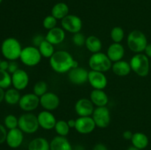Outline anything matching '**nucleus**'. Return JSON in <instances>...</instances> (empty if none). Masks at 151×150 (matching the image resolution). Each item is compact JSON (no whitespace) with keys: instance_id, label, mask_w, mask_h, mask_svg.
<instances>
[{"instance_id":"obj_38","label":"nucleus","mask_w":151,"mask_h":150,"mask_svg":"<svg viewBox=\"0 0 151 150\" xmlns=\"http://www.w3.org/2000/svg\"><path fill=\"white\" fill-rule=\"evenodd\" d=\"M18 69H19V65H18L17 62H16V60H11V61L9 62L8 69H7V71L9 73L13 74Z\"/></svg>"},{"instance_id":"obj_32","label":"nucleus","mask_w":151,"mask_h":150,"mask_svg":"<svg viewBox=\"0 0 151 150\" xmlns=\"http://www.w3.org/2000/svg\"><path fill=\"white\" fill-rule=\"evenodd\" d=\"M125 36V32L120 26H114L111 31V38L114 43H121Z\"/></svg>"},{"instance_id":"obj_36","label":"nucleus","mask_w":151,"mask_h":150,"mask_svg":"<svg viewBox=\"0 0 151 150\" xmlns=\"http://www.w3.org/2000/svg\"><path fill=\"white\" fill-rule=\"evenodd\" d=\"M86 40V38H85V36L80 32L75 33L72 36V42L76 46L78 47L85 45Z\"/></svg>"},{"instance_id":"obj_3","label":"nucleus","mask_w":151,"mask_h":150,"mask_svg":"<svg viewBox=\"0 0 151 150\" xmlns=\"http://www.w3.org/2000/svg\"><path fill=\"white\" fill-rule=\"evenodd\" d=\"M131 71L138 76L144 77L148 75L150 69V63L149 58L142 53H137L131 57L129 62Z\"/></svg>"},{"instance_id":"obj_41","label":"nucleus","mask_w":151,"mask_h":150,"mask_svg":"<svg viewBox=\"0 0 151 150\" xmlns=\"http://www.w3.org/2000/svg\"><path fill=\"white\" fill-rule=\"evenodd\" d=\"M133 135H134V133H133L131 131L126 130L122 133V137H123L125 140H131Z\"/></svg>"},{"instance_id":"obj_44","label":"nucleus","mask_w":151,"mask_h":150,"mask_svg":"<svg viewBox=\"0 0 151 150\" xmlns=\"http://www.w3.org/2000/svg\"><path fill=\"white\" fill-rule=\"evenodd\" d=\"M67 123L68 124H69V127L75 128V124H76V120H74V119H69V121H67Z\"/></svg>"},{"instance_id":"obj_12","label":"nucleus","mask_w":151,"mask_h":150,"mask_svg":"<svg viewBox=\"0 0 151 150\" xmlns=\"http://www.w3.org/2000/svg\"><path fill=\"white\" fill-rule=\"evenodd\" d=\"M88 82L94 89L103 90L107 86L108 79L103 72L91 70L88 71Z\"/></svg>"},{"instance_id":"obj_34","label":"nucleus","mask_w":151,"mask_h":150,"mask_svg":"<svg viewBox=\"0 0 151 150\" xmlns=\"http://www.w3.org/2000/svg\"><path fill=\"white\" fill-rule=\"evenodd\" d=\"M47 92V84L44 81H38L33 86V94L38 97L42 96Z\"/></svg>"},{"instance_id":"obj_29","label":"nucleus","mask_w":151,"mask_h":150,"mask_svg":"<svg viewBox=\"0 0 151 150\" xmlns=\"http://www.w3.org/2000/svg\"><path fill=\"white\" fill-rule=\"evenodd\" d=\"M38 49L39 50L40 53H41V56L46 57V58H50L53 55V54L55 52L54 45L49 42V41H47L46 39L40 44Z\"/></svg>"},{"instance_id":"obj_14","label":"nucleus","mask_w":151,"mask_h":150,"mask_svg":"<svg viewBox=\"0 0 151 150\" xmlns=\"http://www.w3.org/2000/svg\"><path fill=\"white\" fill-rule=\"evenodd\" d=\"M94 104L90 99L86 98L80 99L77 101L75 105V113L80 116H91L94 110Z\"/></svg>"},{"instance_id":"obj_30","label":"nucleus","mask_w":151,"mask_h":150,"mask_svg":"<svg viewBox=\"0 0 151 150\" xmlns=\"http://www.w3.org/2000/svg\"><path fill=\"white\" fill-rule=\"evenodd\" d=\"M54 129L58 135H60V136L66 137L69 134L71 128L69 127L66 121L59 120L56 122Z\"/></svg>"},{"instance_id":"obj_4","label":"nucleus","mask_w":151,"mask_h":150,"mask_svg":"<svg viewBox=\"0 0 151 150\" xmlns=\"http://www.w3.org/2000/svg\"><path fill=\"white\" fill-rule=\"evenodd\" d=\"M146 35L139 30H133L127 38V45L131 51L136 53H142L147 45Z\"/></svg>"},{"instance_id":"obj_24","label":"nucleus","mask_w":151,"mask_h":150,"mask_svg":"<svg viewBox=\"0 0 151 150\" xmlns=\"http://www.w3.org/2000/svg\"><path fill=\"white\" fill-rule=\"evenodd\" d=\"M69 7L64 2H58L55 4L52 8L51 15L57 20H62L69 15Z\"/></svg>"},{"instance_id":"obj_7","label":"nucleus","mask_w":151,"mask_h":150,"mask_svg":"<svg viewBox=\"0 0 151 150\" xmlns=\"http://www.w3.org/2000/svg\"><path fill=\"white\" fill-rule=\"evenodd\" d=\"M41 53L37 47L29 46L22 49L19 59L27 66L32 67L37 66L41 60Z\"/></svg>"},{"instance_id":"obj_21","label":"nucleus","mask_w":151,"mask_h":150,"mask_svg":"<svg viewBox=\"0 0 151 150\" xmlns=\"http://www.w3.org/2000/svg\"><path fill=\"white\" fill-rule=\"evenodd\" d=\"M90 100L97 107H105L109 102V96L103 90L94 89L90 94Z\"/></svg>"},{"instance_id":"obj_8","label":"nucleus","mask_w":151,"mask_h":150,"mask_svg":"<svg viewBox=\"0 0 151 150\" xmlns=\"http://www.w3.org/2000/svg\"><path fill=\"white\" fill-rule=\"evenodd\" d=\"M91 117L97 127L106 128L111 122L110 111L106 106L97 107V108L94 109Z\"/></svg>"},{"instance_id":"obj_45","label":"nucleus","mask_w":151,"mask_h":150,"mask_svg":"<svg viewBox=\"0 0 151 150\" xmlns=\"http://www.w3.org/2000/svg\"><path fill=\"white\" fill-rule=\"evenodd\" d=\"M4 94H5V92H4V89L0 88V103H1L3 100H4Z\"/></svg>"},{"instance_id":"obj_28","label":"nucleus","mask_w":151,"mask_h":150,"mask_svg":"<svg viewBox=\"0 0 151 150\" xmlns=\"http://www.w3.org/2000/svg\"><path fill=\"white\" fill-rule=\"evenodd\" d=\"M22 96L20 95L19 90L16 88H9L7 91H5L4 94V101L7 104L10 105L19 104Z\"/></svg>"},{"instance_id":"obj_37","label":"nucleus","mask_w":151,"mask_h":150,"mask_svg":"<svg viewBox=\"0 0 151 150\" xmlns=\"http://www.w3.org/2000/svg\"><path fill=\"white\" fill-rule=\"evenodd\" d=\"M7 129H6V127L0 124V144L5 142L6 138H7Z\"/></svg>"},{"instance_id":"obj_31","label":"nucleus","mask_w":151,"mask_h":150,"mask_svg":"<svg viewBox=\"0 0 151 150\" xmlns=\"http://www.w3.org/2000/svg\"><path fill=\"white\" fill-rule=\"evenodd\" d=\"M12 85V77L7 71L0 69V88L3 89L8 88Z\"/></svg>"},{"instance_id":"obj_40","label":"nucleus","mask_w":151,"mask_h":150,"mask_svg":"<svg viewBox=\"0 0 151 150\" xmlns=\"http://www.w3.org/2000/svg\"><path fill=\"white\" fill-rule=\"evenodd\" d=\"M92 150H109L108 149L107 146H106L105 144H101V143H99V144H97L94 146Z\"/></svg>"},{"instance_id":"obj_25","label":"nucleus","mask_w":151,"mask_h":150,"mask_svg":"<svg viewBox=\"0 0 151 150\" xmlns=\"http://www.w3.org/2000/svg\"><path fill=\"white\" fill-rule=\"evenodd\" d=\"M131 141L132 146L137 147L140 150L145 149L149 144V140L147 135L143 132H139L134 133Z\"/></svg>"},{"instance_id":"obj_9","label":"nucleus","mask_w":151,"mask_h":150,"mask_svg":"<svg viewBox=\"0 0 151 150\" xmlns=\"http://www.w3.org/2000/svg\"><path fill=\"white\" fill-rule=\"evenodd\" d=\"M61 26L64 30L75 34L81 32L83 26V22L81 18L78 16L69 14L61 20Z\"/></svg>"},{"instance_id":"obj_19","label":"nucleus","mask_w":151,"mask_h":150,"mask_svg":"<svg viewBox=\"0 0 151 150\" xmlns=\"http://www.w3.org/2000/svg\"><path fill=\"white\" fill-rule=\"evenodd\" d=\"M106 54L113 63L119 61L125 55V48L120 43H113L108 48Z\"/></svg>"},{"instance_id":"obj_17","label":"nucleus","mask_w":151,"mask_h":150,"mask_svg":"<svg viewBox=\"0 0 151 150\" xmlns=\"http://www.w3.org/2000/svg\"><path fill=\"white\" fill-rule=\"evenodd\" d=\"M39 126L46 130H50L55 128L57 122L54 115L49 110H43L37 116Z\"/></svg>"},{"instance_id":"obj_10","label":"nucleus","mask_w":151,"mask_h":150,"mask_svg":"<svg viewBox=\"0 0 151 150\" xmlns=\"http://www.w3.org/2000/svg\"><path fill=\"white\" fill-rule=\"evenodd\" d=\"M39 104L40 97L33 93H29L22 96L19 102L20 108L25 112H31L35 110Z\"/></svg>"},{"instance_id":"obj_18","label":"nucleus","mask_w":151,"mask_h":150,"mask_svg":"<svg viewBox=\"0 0 151 150\" xmlns=\"http://www.w3.org/2000/svg\"><path fill=\"white\" fill-rule=\"evenodd\" d=\"M24 132L19 127L10 129L7 132L6 143L9 147L16 149L20 146L24 141Z\"/></svg>"},{"instance_id":"obj_35","label":"nucleus","mask_w":151,"mask_h":150,"mask_svg":"<svg viewBox=\"0 0 151 150\" xmlns=\"http://www.w3.org/2000/svg\"><path fill=\"white\" fill-rule=\"evenodd\" d=\"M57 21V19L52 15L47 16V17L44 18V21H43V26H44V29H47V30H50V29L56 27Z\"/></svg>"},{"instance_id":"obj_6","label":"nucleus","mask_w":151,"mask_h":150,"mask_svg":"<svg viewBox=\"0 0 151 150\" xmlns=\"http://www.w3.org/2000/svg\"><path fill=\"white\" fill-rule=\"evenodd\" d=\"M18 127L24 133H35L39 128V124H38L37 116L31 113H26L21 115L19 118Z\"/></svg>"},{"instance_id":"obj_13","label":"nucleus","mask_w":151,"mask_h":150,"mask_svg":"<svg viewBox=\"0 0 151 150\" xmlns=\"http://www.w3.org/2000/svg\"><path fill=\"white\" fill-rule=\"evenodd\" d=\"M88 71L83 67H75L68 72V78L75 85H83L88 81Z\"/></svg>"},{"instance_id":"obj_16","label":"nucleus","mask_w":151,"mask_h":150,"mask_svg":"<svg viewBox=\"0 0 151 150\" xmlns=\"http://www.w3.org/2000/svg\"><path fill=\"white\" fill-rule=\"evenodd\" d=\"M12 85L19 91L25 89L29 84V75L23 69H19L11 75Z\"/></svg>"},{"instance_id":"obj_46","label":"nucleus","mask_w":151,"mask_h":150,"mask_svg":"<svg viewBox=\"0 0 151 150\" xmlns=\"http://www.w3.org/2000/svg\"><path fill=\"white\" fill-rule=\"evenodd\" d=\"M127 150H140V149H137V147L134 146H131L128 147V148L127 149Z\"/></svg>"},{"instance_id":"obj_42","label":"nucleus","mask_w":151,"mask_h":150,"mask_svg":"<svg viewBox=\"0 0 151 150\" xmlns=\"http://www.w3.org/2000/svg\"><path fill=\"white\" fill-rule=\"evenodd\" d=\"M9 66V62L7 60H1V64H0V69L4 71H7Z\"/></svg>"},{"instance_id":"obj_23","label":"nucleus","mask_w":151,"mask_h":150,"mask_svg":"<svg viewBox=\"0 0 151 150\" xmlns=\"http://www.w3.org/2000/svg\"><path fill=\"white\" fill-rule=\"evenodd\" d=\"M111 69L114 74L119 76H128L131 71L130 63L125 60H122L114 62L112 64Z\"/></svg>"},{"instance_id":"obj_5","label":"nucleus","mask_w":151,"mask_h":150,"mask_svg":"<svg viewBox=\"0 0 151 150\" xmlns=\"http://www.w3.org/2000/svg\"><path fill=\"white\" fill-rule=\"evenodd\" d=\"M112 62L107 56L103 52H97L91 54L88 60V66L93 71L100 72H106L111 69Z\"/></svg>"},{"instance_id":"obj_20","label":"nucleus","mask_w":151,"mask_h":150,"mask_svg":"<svg viewBox=\"0 0 151 150\" xmlns=\"http://www.w3.org/2000/svg\"><path fill=\"white\" fill-rule=\"evenodd\" d=\"M65 38H66L65 30L62 27L60 28L58 26L48 30V32L45 36V39L53 45L61 44L64 41Z\"/></svg>"},{"instance_id":"obj_11","label":"nucleus","mask_w":151,"mask_h":150,"mask_svg":"<svg viewBox=\"0 0 151 150\" xmlns=\"http://www.w3.org/2000/svg\"><path fill=\"white\" fill-rule=\"evenodd\" d=\"M96 124L91 116H83L76 119L75 129L81 134H89L94 130Z\"/></svg>"},{"instance_id":"obj_1","label":"nucleus","mask_w":151,"mask_h":150,"mask_svg":"<svg viewBox=\"0 0 151 150\" xmlns=\"http://www.w3.org/2000/svg\"><path fill=\"white\" fill-rule=\"evenodd\" d=\"M50 65L53 71L59 74L67 73L72 69L78 67V63L70 53L66 51H57L50 58Z\"/></svg>"},{"instance_id":"obj_2","label":"nucleus","mask_w":151,"mask_h":150,"mask_svg":"<svg viewBox=\"0 0 151 150\" xmlns=\"http://www.w3.org/2000/svg\"><path fill=\"white\" fill-rule=\"evenodd\" d=\"M22 47L20 42L15 38H8L4 40L1 46L2 55L7 60H16L20 57Z\"/></svg>"},{"instance_id":"obj_27","label":"nucleus","mask_w":151,"mask_h":150,"mask_svg":"<svg viewBox=\"0 0 151 150\" xmlns=\"http://www.w3.org/2000/svg\"><path fill=\"white\" fill-rule=\"evenodd\" d=\"M85 46L87 49L91 51L92 54L100 52L103 47V44L100 38L94 35H91L86 38Z\"/></svg>"},{"instance_id":"obj_22","label":"nucleus","mask_w":151,"mask_h":150,"mask_svg":"<svg viewBox=\"0 0 151 150\" xmlns=\"http://www.w3.org/2000/svg\"><path fill=\"white\" fill-rule=\"evenodd\" d=\"M50 150H73L69 140L63 136L58 135L50 142Z\"/></svg>"},{"instance_id":"obj_48","label":"nucleus","mask_w":151,"mask_h":150,"mask_svg":"<svg viewBox=\"0 0 151 150\" xmlns=\"http://www.w3.org/2000/svg\"><path fill=\"white\" fill-rule=\"evenodd\" d=\"M1 60H0V64H1Z\"/></svg>"},{"instance_id":"obj_49","label":"nucleus","mask_w":151,"mask_h":150,"mask_svg":"<svg viewBox=\"0 0 151 150\" xmlns=\"http://www.w3.org/2000/svg\"><path fill=\"white\" fill-rule=\"evenodd\" d=\"M150 69H151V62H150Z\"/></svg>"},{"instance_id":"obj_47","label":"nucleus","mask_w":151,"mask_h":150,"mask_svg":"<svg viewBox=\"0 0 151 150\" xmlns=\"http://www.w3.org/2000/svg\"><path fill=\"white\" fill-rule=\"evenodd\" d=\"M2 1V0H0V4H1V2Z\"/></svg>"},{"instance_id":"obj_33","label":"nucleus","mask_w":151,"mask_h":150,"mask_svg":"<svg viewBox=\"0 0 151 150\" xmlns=\"http://www.w3.org/2000/svg\"><path fill=\"white\" fill-rule=\"evenodd\" d=\"M4 123L5 127L9 130L16 129V128H18V126H19V119H17L14 115L9 114L4 118Z\"/></svg>"},{"instance_id":"obj_15","label":"nucleus","mask_w":151,"mask_h":150,"mask_svg":"<svg viewBox=\"0 0 151 150\" xmlns=\"http://www.w3.org/2000/svg\"><path fill=\"white\" fill-rule=\"evenodd\" d=\"M40 104L44 110L52 111L58 107L60 99L55 93L47 92L40 97Z\"/></svg>"},{"instance_id":"obj_26","label":"nucleus","mask_w":151,"mask_h":150,"mask_svg":"<svg viewBox=\"0 0 151 150\" xmlns=\"http://www.w3.org/2000/svg\"><path fill=\"white\" fill-rule=\"evenodd\" d=\"M28 150H50V142L42 137L35 138L29 143Z\"/></svg>"},{"instance_id":"obj_39","label":"nucleus","mask_w":151,"mask_h":150,"mask_svg":"<svg viewBox=\"0 0 151 150\" xmlns=\"http://www.w3.org/2000/svg\"><path fill=\"white\" fill-rule=\"evenodd\" d=\"M44 40H45V38H44L43 35H37L32 38V44H33L34 46L38 48V47L40 46V44H41Z\"/></svg>"},{"instance_id":"obj_43","label":"nucleus","mask_w":151,"mask_h":150,"mask_svg":"<svg viewBox=\"0 0 151 150\" xmlns=\"http://www.w3.org/2000/svg\"><path fill=\"white\" fill-rule=\"evenodd\" d=\"M144 51L145 53V54L148 58H151V44H147Z\"/></svg>"}]
</instances>
